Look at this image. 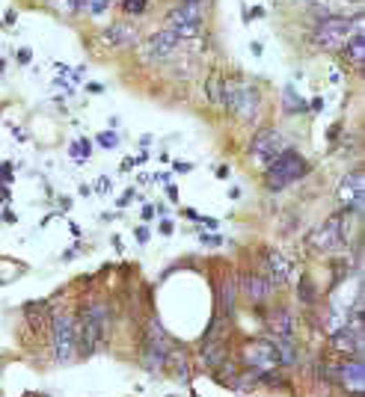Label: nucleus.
Returning <instances> with one entry per match:
<instances>
[{"label": "nucleus", "mask_w": 365, "mask_h": 397, "mask_svg": "<svg viewBox=\"0 0 365 397\" xmlns=\"http://www.w3.org/2000/svg\"><path fill=\"white\" fill-rule=\"evenodd\" d=\"M339 383L348 385V389L353 394H359L365 389V368H362V359L357 356V359H344L339 365Z\"/></svg>", "instance_id": "obj_15"}, {"label": "nucleus", "mask_w": 365, "mask_h": 397, "mask_svg": "<svg viewBox=\"0 0 365 397\" xmlns=\"http://www.w3.org/2000/svg\"><path fill=\"white\" fill-rule=\"evenodd\" d=\"M137 241L146 243V241H149V232H146V228H137Z\"/></svg>", "instance_id": "obj_25"}, {"label": "nucleus", "mask_w": 365, "mask_h": 397, "mask_svg": "<svg viewBox=\"0 0 365 397\" xmlns=\"http://www.w3.org/2000/svg\"><path fill=\"white\" fill-rule=\"evenodd\" d=\"M81 6H83L90 15H101V12H107V9H110V0H83Z\"/></svg>", "instance_id": "obj_22"}, {"label": "nucleus", "mask_w": 365, "mask_h": 397, "mask_svg": "<svg viewBox=\"0 0 365 397\" xmlns=\"http://www.w3.org/2000/svg\"><path fill=\"white\" fill-rule=\"evenodd\" d=\"M362 198H365V175L362 170H353L342 178V184H339V202L348 207V211L353 214H362Z\"/></svg>", "instance_id": "obj_10"}, {"label": "nucleus", "mask_w": 365, "mask_h": 397, "mask_svg": "<svg viewBox=\"0 0 365 397\" xmlns=\"http://www.w3.org/2000/svg\"><path fill=\"white\" fill-rule=\"evenodd\" d=\"M250 51H253V57H262V45H259V42H253V45H250Z\"/></svg>", "instance_id": "obj_28"}, {"label": "nucleus", "mask_w": 365, "mask_h": 397, "mask_svg": "<svg viewBox=\"0 0 365 397\" xmlns=\"http://www.w3.org/2000/svg\"><path fill=\"white\" fill-rule=\"evenodd\" d=\"M244 353H246V362L255 365L259 371H273V368H279V365H282L273 341H250Z\"/></svg>", "instance_id": "obj_12"}, {"label": "nucleus", "mask_w": 365, "mask_h": 397, "mask_svg": "<svg viewBox=\"0 0 365 397\" xmlns=\"http://www.w3.org/2000/svg\"><path fill=\"white\" fill-rule=\"evenodd\" d=\"M161 232H164V234H172V223L164 220V223H161Z\"/></svg>", "instance_id": "obj_26"}, {"label": "nucleus", "mask_w": 365, "mask_h": 397, "mask_svg": "<svg viewBox=\"0 0 365 397\" xmlns=\"http://www.w3.org/2000/svg\"><path fill=\"white\" fill-rule=\"evenodd\" d=\"M146 6H149V0H122L125 15H143Z\"/></svg>", "instance_id": "obj_21"}, {"label": "nucleus", "mask_w": 365, "mask_h": 397, "mask_svg": "<svg viewBox=\"0 0 365 397\" xmlns=\"http://www.w3.org/2000/svg\"><path fill=\"white\" fill-rule=\"evenodd\" d=\"M342 51H344V59H348L357 72H365V27L357 30V33L342 45Z\"/></svg>", "instance_id": "obj_16"}, {"label": "nucleus", "mask_w": 365, "mask_h": 397, "mask_svg": "<svg viewBox=\"0 0 365 397\" xmlns=\"http://www.w3.org/2000/svg\"><path fill=\"white\" fill-rule=\"evenodd\" d=\"M107 309L101 303H92L81 312V320L75 323V353L77 356H92L101 350L104 335H107Z\"/></svg>", "instance_id": "obj_1"}, {"label": "nucleus", "mask_w": 365, "mask_h": 397, "mask_svg": "<svg viewBox=\"0 0 365 397\" xmlns=\"http://www.w3.org/2000/svg\"><path fill=\"white\" fill-rule=\"evenodd\" d=\"M51 353L57 365H68L75 359V320L68 314H54L51 323Z\"/></svg>", "instance_id": "obj_7"}, {"label": "nucleus", "mask_w": 365, "mask_h": 397, "mask_svg": "<svg viewBox=\"0 0 365 397\" xmlns=\"http://www.w3.org/2000/svg\"><path fill=\"white\" fill-rule=\"evenodd\" d=\"M270 282H268V276H262V273H246L244 279H241V294H244V300L246 303H253V305H259L264 303L270 296Z\"/></svg>", "instance_id": "obj_14"}, {"label": "nucleus", "mask_w": 365, "mask_h": 397, "mask_svg": "<svg viewBox=\"0 0 365 397\" xmlns=\"http://www.w3.org/2000/svg\"><path fill=\"white\" fill-rule=\"evenodd\" d=\"M98 145H104V148H116V145H119V136H116L113 131H104V134H98Z\"/></svg>", "instance_id": "obj_24"}, {"label": "nucleus", "mask_w": 365, "mask_h": 397, "mask_svg": "<svg viewBox=\"0 0 365 397\" xmlns=\"http://www.w3.org/2000/svg\"><path fill=\"white\" fill-rule=\"evenodd\" d=\"M362 27H365L362 15H357V18H321L318 27H315V33H312V45L318 48V51H342V45Z\"/></svg>", "instance_id": "obj_4"}, {"label": "nucleus", "mask_w": 365, "mask_h": 397, "mask_svg": "<svg viewBox=\"0 0 365 397\" xmlns=\"http://www.w3.org/2000/svg\"><path fill=\"white\" fill-rule=\"evenodd\" d=\"M282 148H285L282 134L276 131V128H262V131L253 136V143H250V157L259 166H268L273 157L282 152Z\"/></svg>", "instance_id": "obj_9"}, {"label": "nucleus", "mask_w": 365, "mask_h": 397, "mask_svg": "<svg viewBox=\"0 0 365 397\" xmlns=\"http://www.w3.org/2000/svg\"><path fill=\"white\" fill-rule=\"evenodd\" d=\"M306 172H309V166H306L303 157L294 152V148H282V152L264 166V187L273 193L285 190V187L294 184L297 178H303Z\"/></svg>", "instance_id": "obj_3"}, {"label": "nucleus", "mask_w": 365, "mask_h": 397, "mask_svg": "<svg viewBox=\"0 0 365 397\" xmlns=\"http://www.w3.org/2000/svg\"><path fill=\"white\" fill-rule=\"evenodd\" d=\"M351 220H353V211H339L333 214L330 220H324L321 225H315L309 237H306V243L312 246L315 252H333L339 250V246H344V241L351 237Z\"/></svg>", "instance_id": "obj_2"}, {"label": "nucleus", "mask_w": 365, "mask_h": 397, "mask_svg": "<svg viewBox=\"0 0 365 397\" xmlns=\"http://www.w3.org/2000/svg\"><path fill=\"white\" fill-rule=\"evenodd\" d=\"M223 104H226V110L235 113L241 122H253V119L259 116L262 95H259V89L250 86V83L226 81L223 83Z\"/></svg>", "instance_id": "obj_5"}, {"label": "nucleus", "mask_w": 365, "mask_h": 397, "mask_svg": "<svg viewBox=\"0 0 365 397\" xmlns=\"http://www.w3.org/2000/svg\"><path fill=\"white\" fill-rule=\"evenodd\" d=\"M273 332L276 335H294V317L288 312H279L273 317Z\"/></svg>", "instance_id": "obj_19"}, {"label": "nucleus", "mask_w": 365, "mask_h": 397, "mask_svg": "<svg viewBox=\"0 0 365 397\" xmlns=\"http://www.w3.org/2000/svg\"><path fill=\"white\" fill-rule=\"evenodd\" d=\"M235 294H238V291H235V279H229V282H226V296H223V309L229 314L235 309Z\"/></svg>", "instance_id": "obj_23"}, {"label": "nucleus", "mask_w": 365, "mask_h": 397, "mask_svg": "<svg viewBox=\"0 0 365 397\" xmlns=\"http://www.w3.org/2000/svg\"><path fill=\"white\" fill-rule=\"evenodd\" d=\"M315 12L321 18H357L362 15V0H321Z\"/></svg>", "instance_id": "obj_13"}, {"label": "nucleus", "mask_w": 365, "mask_h": 397, "mask_svg": "<svg viewBox=\"0 0 365 397\" xmlns=\"http://www.w3.org/2000/svg\"><path fill=\"white\" fill-rule=\"evenodd\" d=\"M184 39H179V33H172V30H157V33H152L146 42L140 45V57L146 59V63H164V59H172L175 54H179Z\"/></svg>", "instance_id": "obj_8"}, {"label": "nucleus", "mask_w": 365, "mask_h": 397, "mask_svg": "<svg viewBox=\"0 0 365 397\" xmlns=\"http://www.w3.org/2000/svg\"><path fill=\"white\" fill-rule=\"evenodd\" d=\"M297 110H303V101L297 98V92L288 86V89H285V113H297Z\"/></svg>", "instance_id": "obj_20"}, {"label": "nucleus", "mask_w": 365, "mask_h": 397, "mask_svg": "<svg viewBox=\"0 0 365 397\" xmlns=\"http://www.w3.org/2000/svg\"><path fill=\"white\" fill-rule=\"evenodd\" d=\"M223 77L220 74H211L208 81H205V95H208V101L211 104H220L223 101Z\"/></svg>", "instance_id": "obj_18"}, {"label": "nucleus", "mask_w": 365, "mask_h": 397, "mask_svg": "<svg viewBox=\"0 0 365 397\" xmlns=\"http://www.w3.org/2000/svg\"><path fill=\"white\" fill-rule=\"evenodd\" d=\"M190 170H193L190 163H175V172H190Z\"/></svg>", "instance_id": "obj_27"}, {"label": "nucleus", "mask_w": 365, "mask_h": 397, "mask_svg": "<svg viewBox=\"0 0 365 397\" xmlns=\"http://www.w3.org/2000/svg\"><path fill=\"white\" fill-rule=\"evenodd\" d=\"M166 30L179 33V39H193L202 30V3L199 0H184L166 15Z\"/></svg>", "instance_id": "obj_6"}, {"label": "nucleus", "mask_w": 365, "mask_h": 397, "mask_svg": "<svg viewBox=\"0 0 365 397\" xmlns=\"http://www.w3.org/2000/svg\"><path fill=\"white\" fill-rule=\"evenodd\" d=\"M137 39H140V27L131 24V21H116L110 27H104L101 33V42L113 51H125V48H134Z\"/></svg>", "instance_id": "obj_11"}, {"label": "nucleus", "mask_w": 365, "mask_h": 397, "mask_svg": "<svg viewBox=\"0 0 365 397\" xmlns=\"http://www.w3.org/2000/svg\"><path fill=\"white\" fill-rule=\"evenodd\" d=\"M264 261H268V282L270 285H285L291 276V264L282 258V252L268 250L264 252Z\"/></svg>", "instance_id": "obj_17"}]
</instances>
